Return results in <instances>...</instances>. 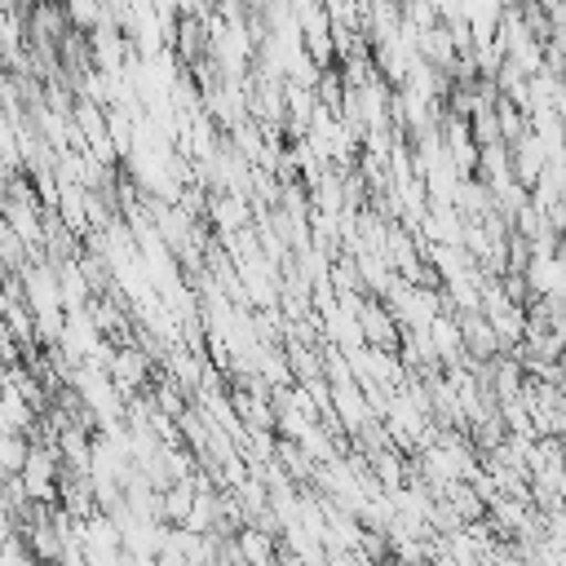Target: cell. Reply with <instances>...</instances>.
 I'll return each mask as SVG.
<instances>
[{"instance_id":"1","label":"cell","mask_w":566,"mask_h":566,"mask_svg":"<svg viewBox=\"0 0 566 566\" xmlns=\"http://www.w3.org/2000/svg\"><path fill=\"white\" fill-rule=\"evenodd\" d=\"M358 327H363V336H367L371 345H389V340H394V327L385 323V310H380V305H367L363 318H358Z\"/></svg>"}]
</instances>
